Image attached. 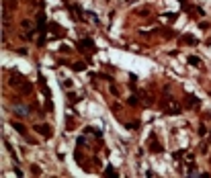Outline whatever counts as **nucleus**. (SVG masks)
Wrapping results in <instances>:
<instances>
[{
	"label": "nucleus",
	"instance_id": "obj_1",
	"mask_svg": "<svg viewBox=\"0 0 211 178\" xmlns=\"http://www.w3.org/2000/svg\"><path fill=\"white\" fill-rule=\"evenodd\" d=\"M12 127H14V129H17V131H19V133H27V131H25V127H23V125H19V123H12Z\"/></svg>",
	"mask_w": 211,
	"mask_h": 178
}]
</instances>
